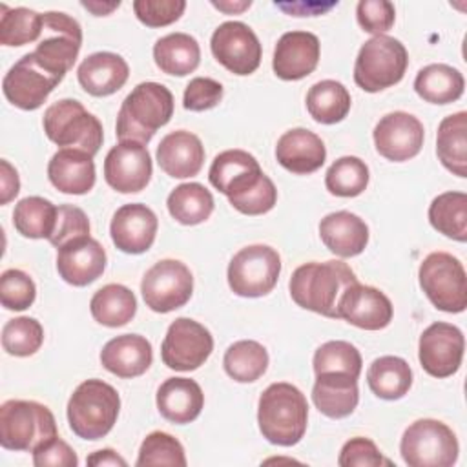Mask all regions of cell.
<instances>
[{"mask_svg": "<svg viewBox=\"0 0 467 467\" xmlns=\"http://www.w3.org/2000/svg\"><path fill=\"white\" fill-rule=\"evenodd\" d=\"M358 283L354 270L343 261L305 263L290 277V296L301 308L337 319V305L345 290Z\"/></svg>", "mask_w": 467, "mask_h": 467, "instance_id": "6da1fadb", "label": "cell"}, {"mask_svg": "<svg viewBox=\"0 0 467 467\" xmlns=\"http://www.w3.org/2000/svg\"><path fill=\"white\" fill-rule=\"evenodd\" d=\"M308 403L305 394L292 383L268 385L257 405V423L263 438L274 445L292 447L305 436Z\"/></svg>", "mask_w": 467, "mask_h": 467, "instance_id": "7a4b0ae2", "label": "cell"}, {"mask_svg": "<svg viewBox=\"0 0 467 467\" xmlns=\"http://www.w3.org/2000/svg\"><path fill=\"white\" fill-rule=\"evenodd\" d=\"M173 115V95L159 82H140L122 100L117 115L119 140L148 144L155 131L170 122Z\"/></svg>", "mask_w": 467, "mask_h": 467, "instance_id": "3957f363", "label": "cell"}, {"mask_svg": "<svg viewBox=\"0 0 467 467\" xmlns=\"http://www.w3.org/2000/svg\"><path fill=\"white\" fill-rule=\"evenodd\" d=\"M120 409L119 392L102 379H86L67 401L69 429L82 440H100L115 425Z\"/></svg>", "mask_w": 467, "mask_h": 467, "instance_id": "277c9868", "label": "cell"}, {"mask_svg": "<svg viewBox=\"0 0 467 467\" xmlns=\"http://www.w3.org/2000/svg\"><path fill=\"white\" fill-rule=\"evenodd\" d=\"M58 436L53 412L31 400H7L0 407V445L33 452Z\"/></svg>", "mask_w": 467, "mask_h": 467, "instance_id": "5b68a950", "label": "cell"}, {"mask_svg": "<svg viewBox=\"0 0 467 467\" xmlns=\"http://www.w3.org/2000/svg\"><path fill=\"white\" fill-rule=\"evenodd\" d=\"M42 126L47 139L57 146L82 150L91 157L100 150L104 140L100 120L75 99L53 102L44 111Z\"/></svg>", "mask_w": 467, "mask_h": 467, "instance_id": "8992f818", "label": "cell"}, {"mask_svg": "<svg viewBox=\"0 0 467 467\" xmlns=\"http://www.w3.org/2000/svg\"><path fill=\"white\" fill-rule=\"evenodd\" d=\"M409 66L405 46L389 35L368 38L354 64V82L368 93H376L398 84Z\"/></svg>", "mask_w": 467, "mask_h": 467, "instance_id": "52a82bcc", "label": "cell"}, {"mask_svg": "<svg viewBox=\"0 0 467 467\" xmlns=\"http://www.w3.org/2000/svg\"><path fill=\"white\" fill-rule=\"evenodd\" d=\"M400 452L409 467H451L458 460L460 445L449 425L423 418L405 429Z\"/></svg>", "mask_w": 467, "mask_h": 467, "instance_id": "ba28073f", "label": "cell"}, {"mask_svg": "<svg viewBox=\"0 0 467 467\" xmlns=\"http://www.w3.org/2000/svg\"><path fill=\"white\" fill-rule=\"evenodd\" d=\"M420 286L429 301L443 312L460 314L467 306L465 268L447 252L429 254L418 270Z\"/></svg>", "mask_w": 467, "mask_h": 467, "instance_id": "9c48e42d", "label": "cell"}, {"mask_svg": "<svg viewBox=\"0 0 467 467\" xmlns=\"http://www.w3.org/2000/svg\"><path fill=\"white\" fill-rule=\"evenodd\" d=\"M281 274V257L268 244L241 248L228 265V285L241 297H261L274 290Z\"/></svg>", "mask_w": 467, "mask_h": 467, "instance_id": "30bf717a", "label": "cell"}, {"mask_svg": "<svg viewBox=\"0 0 467 467\" xmlns=\"http://www.w3.org/2000/svg\"><path fill=\"white\" fill-rule=\"evenodd\" d=\"M42 16L46 36L36 44L31 55L44 69L64 78V75L73 67L82 46L80 24L69 15L58 11H47Z\"/></svg>", "mask_w": 467, "mask_h": 467, "instance_id": "8fae6325", "label": "cell"}, {"mask_svg": "<svg viewBox=\"0 0 467 467\" xmlns=\"http://www.w3.org/2000/svg\"><path fill=\"white\" fill-rule=\"evenodd\" d=\"M140 292L146 306L153 312L168 314L190 301L193 275L184 263L177 259H162L146 270Z\"/></svg>", "mask_w": 467, "mask_h": 467, "instance_id": "7c38bea8", "label": "cell"}, {"mask_svg": "<svg viewBox=\"0 0 467 467\" xmlns=\"http://www.w3.org/2000/svg\"><path fill=\"white\" fill-rule=\"evenodd\" d=\"M208 179L215 190L224 193L234 208L252 192L270 181L263 173L257 159L244 150L221 151L208 171Z\"/></svg>", "mask_w": 467, "mask_h": 467, "instance_id": "4fadbf2b", "label": "cell"}, {"mask_svg": "<svg viewBox=\"0 0 467 467\" xmlns=\"http://www.w3.org/2000/svg\"><path fill=\"white\" fill-rule=\"evenodd\" d=\"M213 350L210 330L190 317H177L161 345L162 363L179 372H190L204 365Z\"/></svg>", "mask_w": 467, "mask_h": 467, "instance_id": "5bb4252c", "label": "cell"}, {"mask_svg": "<svg viewBox=\"0 0 467 467\" xmlns=\"http://www.w3.org/2000/svg\"><path fill=\"white\" fill-rule=\"evenodd\" d=\"M215 60L234 75L254 73L261 64L263 47L257 35L243 22H223L210 40Z\"/></svg>", "mask_w": 467, "mask_h": 467, "instance_id": "9a60e30c", "label": "cell"}, {"mask_svg": "<svg viewBox=\"0 0 467 467\" xmlns=\"http://www.w3.org/2000/svg\"><path fill=\"white\" fill-rule=\"evenodd\" d=\"M62 78L44 69L31 53L15 62L2 80L5 99L26 111L38 109Z\"/></svg>", "mask_w": 467, "mask_h": 467, "instance_id": "2e32d148", "label": "cell"}, {"mask_svg": "<svg viewBox=\"0 0 467 467\" xmlns=\"http://www.w3.org/2000/svg\"><path fill=\"white\" fill-rule=\"evenodd\" d=\"M465 339L456 325L436 321L420 336L418 358L423 370L434 378H449L458 372L463 359Z\"/></svg>", "mask_w": 467, "mask_h": 467, "instance_id": "e0dca14e", "label": "cell"}, {"mask_svg": "<svg viewBox=\"0 0 467 467\" xmlns=\"http://www.w3.org/2000/svg\"><path fill=\"white\" fill-rule=\"evenodd\" d=\"M153 164L146 144L135 140H120L104 159V179L120 193H137L144 190L151 179Z\"/></svg>", "mask_w": 467, "mask_h": 467, "instance_id": "ac0fdd59", "label": "cell"}, {"mask_svg": "<svg viewBox=\"0 0 467 467\" xmlns=\"http://www.w3.org/2000/svg\"><path fill=\"white\" fill-rule=\"evenodd\" d=\"M372 137L381 157L392 162H403L420 153L425 130L418 117L407 111H392L379 119Z\"/></svg>", "mask_w": 467, "mask_h": 467, "instance_id": "d6986e66", "label": "cell"}, {"mask_svg": "<svg viewBox=\"0 0 467 467\" xmlns=\"http://www.w3.org/2000/svg\"><path fill=\"white\" fill-rule=\"evenodd\" d=\"M392 303L378 288L361 285L359 281L350 285L337 305V319L363 328V330H381L392 321Z\"/></svg>", "mask_w": 467, "mask_h": 467, "instance_id": "ffe728a7", "label": "cell"}, {"mask_svg": "<svg viewBox=\"0 0 467 467\" xmlns=\"http://www.w3.org/2000/svg\"><path fill=\"white\" fill-rule=\"evenodd\" d=\"M159 221L151 208L140 202L120 206L111 219L109 235L113 244L124 254H144L151 248Z\"/></svg>", "mask_w": 467, "mask_h": 467, "instance_id": "44dd1931", "label": "cell"}, {"mask_svg": "<svg viewBox=\"0 0 467 467\" xmlns=\"http://www.w3.org/2000/svg\"><path fill=\"white\" fill-rule=\"evenodd\" d=\"M106 250L89 237H78L58 248L57 270L58 275L73 286H86L99 279L106 268Z\"/></svg>", "mask_w": 467, "mask_h": 467, "instance_id": "7402d4cb", "label": "cell"}, {"mask_svg": "<svg viewBox=\"0 0 467 467\" xmlns=\"http://www.w3.org/2000/svg\"><path fill=\"white\" fill-rule=\"evenodd\" d=\"M319 38L310 31L285 33L274 49L272 67L283 80H299L308 77L319 62Z\"/></svg>", "mask_w": 467, "mask_h": 467, "instance_id": "603a6c76", "label": "cell"}, {"mask_svg": "<svg viewBox=\"0 0 467 467\" xmlns=\"http://www.w3.org/2000/svg\"><path fill=\"white\" fill-rule=\"evenodd\" d=\"M157 162L161 170L173 179L193 177L202 168L204 146L192 131H171L162 137L157 146Z\"/></svg>", "mask_w": 467, "mask_h": 467, "instance_id": "cb8c5ba5", "label": "cell"}, {"mask_svg": "<svg viewBox=\"0 0 467 467\" xmlns=\"http://www.w3.org/2000/svg\"><path fill=\"white\" fill-rule=\"evenodd\" d=\"M277 162L297 175L319 170L327 159V148L314 131L306 128H292L285 131L275 146Z\"/></svg>", "mask_w": 467, "mask_h": 467, "instance_id": "d4e9b609", "label": "cell"}, {"mask_svg": "<svg viewBox=\"0 0 467 467\" xmlns=\"http://www.w3.org/2000/svg\"><path fill=\"white\" fill-rule=\"evenodd\" d=\"M130 77L128 62L111 51H99L86 57L78 69L77 78L82 89L93 97H108L119 91Z\"/></svg>", "mask_w": 467, "mask_h": 467, "instance_id": "484cf974", "label": "cell"}, {"mask_svg": "<svg viewBox=\"0 0 467 467\" xmlns=\"http://www.w3.org/2000/svg\"><path fill=\"white\" fill-rule=\"evenodd\" d=\"M153 359L151 343L139 334H122L109 339L100 350L102 367L119 378L144 374Z\"/></svg>", "mask_w": 467, "mask_h": 467, "instance_id": "4316f807", "label": "cell"}, {"mask_svg": "<svg viewBox=\"0 0 467 467\" xmlns=\"http://www.w3.org/2000/svg\"><path fill=\"white\" fill-rule=\"evenodd\" d=\"M47 177L58 192L84 195L95 186L93 157L82 150L60 148L47 164Z\"/></svg>", "mask_w": 467, "mask_h": 467, "instance_id": "83f0119b", "label": "cell"}, {"mask_svg": "<svg viewBox=\"0 0 467 467\" xmlns=\"http://www.w3.org/2000/svg\"><path fill=\"white\" fill-rule=\"evenodd\" d=\"M319 237L332 254L339 257H354L368 244V226L359 215L339 210L321 219Z\"/></svg>", "mask_w": 467, "mask_h": 467, "instance_id": "f1b7e54d", "label": "cell"}, {"mask_svg": "<svg viewBox=\"0 0 467 467\" xmlns=\"http://www.w3.org/2000/svg\"><path fill=\"white\" fill-rule=\"evenodd\" d=\"M312 400L321 414L334 420L347 418L359 401L358 378L345 372L316 374Z\"/></svg>", "mask_w": 467, "mask_h": 467, "instance_id": "f546056e", "label": "cell"}, {"mask_svg": "<svg viewBox=\"0 0 467 467\" xmlns=\"http://www.w3.org/2000/svg\"><path fill=\"white\" fill-rule=\"evenodd\" d=\"M204 407V394L197 381L190 378H168L157 390V409L171 423L193 421Z\"/></svg>", "mask_w": 467, "mask_h": 467, "instance_id": "4dcf8cb0", "label": "cell"}, {"mask_svg": "<svg viewBox=\"0 0 467 467\" xmlns=\"http://www.w3.org/2000/svg\"><path fill=\"white\" fill-rule=\"evenodd\" d=\"M153 60L162 73L184 77L197 69L201 62V47L188 33H170L155 42Z\"/></svg>", "mask_w": 467, "mask_h": 467, "instance_id": "1f68e13d", "label": "cell"}, {"mask_svg": "<svg viewBox=\"0 0 467 467\" xmlns=\"http://www.w3.org/2000/svg\"><path fill=\"white\" fill-rule=\"evenodd\" d=\"M436 153L440 162L454 175L467 177V113L445 117L438 126Z\"/></svg>", "mask_w": 467, "mask_h": 467, "instance_id": "d6a6232c", "label": "cell"}, {"mask_svg": "<svg viewBox=\"0 0 467 467\" xmlns=\"http://www.w3.org/2000/svg\"><path fill=\"white\" fill-rule=\"evenodd\" d=\"M463 75L447 64H429L414 78V91L431 104H449L463 95Z\"/></svg>", "mask_w": 467, "mask_h": 467, "instance_id": "836d02e7", "label": "cell"}, {"mask_svg": "<svg viewBox=\"0 0 467 467\" xmlns=\"http://www.w3.org/2000/svg\"><path fill=\"white\" fill-rule=\"evenodd\" d=\"M91 316L104 327H124L137 314L135 294L119 283H109L99 288L89 301Z\"/></svg>", "mask_w": 467, "mask_h": 467, "instance_id": "e575fe53", "label": "cell"}, {"mask_svg": "<svg viewBox=\"0 0 467 467\" xmlns=\"http://www.w3.org/2000/svg\"><path fill=\"white\" fill-rule=\"evenodd\" d=\"M367 383L378 398L400 400L412 385V370L403 358L381 356L370 363Z\"/></svg>", "mask_w": 467, "mask_h": 467, "instance_id": "d590c367", "label": "cell"}, {"mask_svg": "<svg viewBox=\"0 0 467 467\" xmlns=\"http://www.w3.org/2000/svg\"><path fill=\"white\" fill-rule=\"evenodd\" d=\"M350 93L337 80H319L306 93V109L319 124H336L350 111Z\"/></svg>", "mask_w": 467, "mask_h": 467, "instance_id": "8d00e7d4", "label": "cell"}, {"mask_svg": "<svg viewBox=\"0 0 467 467\" xmlns=\"http://www.w3.org/2000/svg\"><path fill=\"white\" fill-rule=\"evenodd\" d=\"M58 206L51 201L29 195L15 204L13 224L15 230L29 239H49L55 232Z\"/></svg>", "mask_w": 467, "mask_h": 467, "instance_id": "74e56055", "label": "cell"}, {"mask_svg": "<svg viewBox=\"0 0 467 467\" xmlns=\"http://www.w3.org/2000/svg\"><path fill=\"white\" fill-rule=\"evenodd\" d=\"M170 215L186 226L204 223L213 212V197L199 182H184L173 188L166 201Z\"/></svg>", "mask_w": 467, "mask_h": 467, "instance_id": "f35d334b", "label": "cell"}, {"mask_svg": "<svg viewBox=\"0 0 467 467\" xmlns=\"http://www.w3.org/2000/svg\"><path fill=\"white\" fill-rule=\"evenodd\" d=\"M429 221L434 230L454 241H467V193L443 192L429 206Z\"/></svg>", "mask_w": 467, "mask_h": 467, "instance_id": "ab89813d", "label": "cell"}, {"mask_svg": "<svg viewBox=\"0 0 467 467\" xmlns=\"http://www.w3.org/2000/svg\"><path fill=\"white\" fill-rule=\"evenodd\" d=\"M223 365L232 379L239 383H252L266 372L268 352L254 339H241L226 348Z\"/></svg>", "mask_w": 467, "mask_h": 467, "instance_id": "60d3db41", "label": "cell"}, {"mask_svg": "<svg viewBox=\"0 0 467 467\" xmlns=\"http://www.w3.org/2000/svg\"><path fill=\"white\" fill-rule=\"evenodd\" d=\"M0 44L2 46H24L35 42L44 31V16L27 7L9 9L5 4L0 5Z\"/></svg>", "mask_w": 467, "mask_h": 467, "instance_id": "b9f144b4", "label": "cell"}, {"mask_svg": "<svg viewBox=\"0 0 467 467\" xmlns=\"http://www.w3.org/2000/svg\"><path fill=\"white\" fill-rule=\"evenodd\" d=\"M368 184V166L354 155H345L332 162L325 175V186L332 195L356 197Z\"/></svg>", "mask_w": 467, "mask_h": 467, "instance_id": "7bdbcfd3", "label": "cell"}, {"mask_svg": "<svg viewBox=\"0 0 467 467\" xmlns=\"http://www.w3.org/2000/svg\"><path fill=\"white\" fill-rule=\"evenodd\" d=\"M44 343V328L35 317L9 319L2 328V347L9 356H33Z\"/></svg>", "mask_w": 467, "mask_h": 467, "instance_id": "ee69618b", "label": "cell"}, {"mask_svg": "<svg viewBox=\"0 0 467 467\" xmlns=\"http://www.w3.org/2000/svg\"><path fill=\"white\" fill-rule=\"evenodd\" d=\"M314 372H345L354 378L361 374V354L348 341H327L314 354Z\"/></svg>", "mask_w": 467, "mask_h": 467, "instance_id": "f6af8a7d", "label": "cell"}, {"mask_svg": "<svg viewBox=\"0 0 467 467\" xmlns=\"http://www.w3.org/2000/svg\"><path fill=\"white\" fill-rule=\"evenodd\" d=\"M135 463L137 467H146V465L184 467L186 456L177 438L162 431H153L142 440L139 449V458Z\"/></svg>", "mask_w": 467, "mask_h": 467, "instance_id": "bcb514c9", "label": "cell"}, {"mask_svg": "<svg viewBox=\"0 0 467 467\" xmlns=\"http://www.w3.org/2000/svg\"><path fill=\"white\" fill-rule=\"evenodd\" d=\"M36 286L33 279L18 270L9 268L0 277V301L7 310H26L35 303Z\"/></svg>", "mask_w": 467, "mask_h": 467, "instance_id": "7dc6e473", "label": "cell"}, {"mask_svg": "<svg viewBox=\"0 0 467 467\" xmlns=\"http://www.w3.org/2000/svg\"><path fill=\"white\" fill-rule=\"evenodd\" d=\"M186 9L184 0H135V16L148 27H164L181 18Z\"/></svg>", "mask_w": 467, "mask_h": 467, "instance_id": "c3c4849f", "label": "cell"}, {"mask_svg": "<svg viewBox=\"0 0 467 467\" xmlns=\"http://www.w3.org/2000/svg\"><path fill=\"white\" fill-rule=\"evenodd\" d=\"M89 235V219L78 206L60 204L53 235L47 239L57 250L66 243Z\"/></svg>", "mask_w": 467, "mask_h": 467, "instance_id": "681fc988", "label": "cell"}, {"mask_svg": "<svg viewBox=\"0 0 467 467\" xmlns=\"http://www.w3.org/2000/svg\"><path fill=\"white\" fill-rule=\"evenodd\" d=\"M356 16L363 31L378 36L394 26L396 9L389 0H361L356 7Z\"/></svg>", "mask_w": 467, "mask_h": 467, "instance_id": "f907efd6", "label": "cell"}, {"mask_svg": "<svg viewBox=\"0 0 467 467\" xmlns=\"http://www.w3.org/2000/svg\"><path fill=\"white\" fill-rule=\"evenodd\" d=\"M337 463L341 467H378V465H392L389 460H385L376 447V443L368 438L356 436L350 438L339 452Z\"/></svg>", "mask_w": 467, "mask_h": 467, "instance_id": "816d5d0a", "label": "cell"}, {"mask_svg": "<svg viewBox=\"0 0 467 467\" xmlns=\"http://www.w3.org/2000/svg\"><path fill=\"white\" fill-rule=\"evenodd\" d=\"M223 100V86L221 82L210 77H195L188 82L182 106L190 111H206L215 108Z\"/></svg>", "mask_w": 467, "mask_h": 467, "instance_id": "f5cc1de1", "label": "cell"}, {"mask_svg": "<svg viewBox=\"0 0 467 467\" xmlns=\"http://www.w3.org/2000/svg\"><path fill=\"white\" fill-rule=\"evenodd\" d=\"M33 463L36 467H77L78 458L69 443L57 436L33 451Z\"/></svg>", "mask_w": 467, "mask_h": 467, "instance_id": "db71d44e", "label": "cell"}, {"mask_svg": "<svg viewBox=\"0 0 467 467\" xmlns=\"http://www.w3.org/2000/svg\"><path fill=\"white\" fill-rule=\"evenodd\" d=\"M20 192V179L16 170L5 161H0V204H7Z\"/></svg>", "mask_w": 467, "mask_h": 467, "instance_id": "11a10c76", "label": "cell"}, {"mask_svg": "<svg viewBox=\"0 0 467 467\" xmlns=\"http://www.w3.org/2000/svg\"><path fill=\"white\" fill-rule=\"evenodd\" d=\"M88 465L91 467H106V465H119V467H126V460L122 456H119L113 449H100V451H95L93 454L88 456Z\"/></svg>", "mask_w": 467, "mask_h": 467, "instance_id": "9f6ffc18", "label": "cell"}, {"mask_svg": "<svg viewBox=\"0 0 467 467\" xmlns=\"http://www.w3.org/2000/svg\"><path fill=\"white\" fill-rule=\"evenodd\" d=\"M120 5V2H82V7H86L88 11H91L95 16H106L109 15L113 9H117Z\"/></svg>", "mask_w": 467, "mask_h": 467, "instance_id": "6f0895ef", "label": "cell"}, {"mask_svg": "<svg viewBox=\"0 0 467 467\" xmlns=\"http://www.w3.org/2000/svg\"><path fill=\"white\" fill-rule=\"evenodd\" d=\"M212 5L223 13L232 15V13H243L244 9H248L252 5V2L250 0L248 2H212Z\"/></svg>", "mask_w": 467, "mask_h": 467, "instance_id": "680465c9", "label": "cell"}]
</instances>
